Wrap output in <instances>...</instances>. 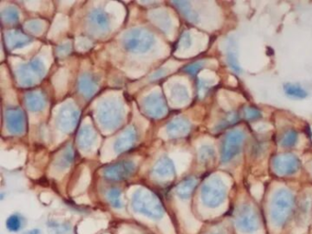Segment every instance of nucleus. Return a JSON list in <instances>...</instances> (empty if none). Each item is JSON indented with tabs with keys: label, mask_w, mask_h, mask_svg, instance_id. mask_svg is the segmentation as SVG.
Wrapping results in <instances>:
<instances>
[{
	"label": "nucleus",
	"mask_w": 312,
	"mask_h": 234,
	"mask_svg": "<svg viewBox=\"0 0 312 234\" xmlns=\"http://www.w3.org/2000/svg\"><path fill=\"white\" fill-rule=\"evenodd\" d=\"M238 116L236 113H230L225 119V122H223L222 127H226L228 125H233L235 122L238 121Z\"/></svg>",
	"instance_id": "15"
},
{
	"label": "nucleus",
	"mask_w": 312,
	"mask_h": 234,
	"mask_svg": "<svg viewBox=\"0 0 312 234\" xmlns=\"http://www.w3.org/2000/svg\"><path fill=\"white\" fill-rule=\"evenodd\" d=\"M244 117L249 121H257L262 117V113L255 106H247L244 109Z\"/></svg>",
	"instance_id": "14"
},
{
	"label": "nucleus",
	"mask_w": 312,
	"mask_h": 234,
	"mask_svg": "<svg viewBox=\"0 0 312 234\" xmlns=\"http://www.w3.org/2000/svg\"><path fill=\"white\" fill-rule=\"evenodd\" d=\"M134 171L132 164H121L110 167L104 171V175L109 180H125Z\"/></svg>",
	"instance_id": "7"
},
{
	"label": "nucleus",
	"mask_w": 312,
	"mask_h": 234,
	"mask_svg": "<svg viewBox=\"0 0 312 234\" xmlns=\"http://www.w3.org/2000/svg\"><path fill=\"white\" fill-rule=\"evenodd\" d=\"M227 63L229 64L230 68H232V70L240 73L241 72V67L240 64L238 63V57H237V52H236V47L234 44V41L229 42L228 47H227Z\"/></svg>",
	"instance_id": "8"
},
{
	"label": "nucleus",
	"mask_w": 312,
	"mask_h": 234,
	"mask_svg": "<svg viewBox=\"0 0 312 234\" xmlns=\"http://www.w3.org/2000/svg\"><path fill=\"white\" fill-rule=\"evenodd\" d=\"M299 167L300 162L293 154H281L274 157V170L279 176L293 175L299 169Z\"/></svg>",
	"instance_id": "5"
},
{
	"label": "nucleus",
	"mask_w": 312,
	"mask_h": 234,
	"mask_svg": "<svg viewBox=\"0 0 312 234\" xmlns=\"http://www.w3.org/2000/svg\"><path fill=\"white\" fill-rule=\"evenodd\" d=\"M107 199L110 204L117 209H120L122 207V201H121V192L119 189L113 188L108 191L107 193Z\"/></svg>",
	"instance_id": "13"
},
{
	"label": "nucleus",
	"mask_w": 312,
	"mask_h": 234,
	"mask_svg": "<svg viewBox=\"0 0 312 234\" xmlns=\"http://www.w3.org/2000/svg\"><path fill=\"white\" fill-rule=\"evenodd\" d=\"M298 139V134L295 130H289L283 134L281 139V146L284 148H292L294 147Z\"/></svg>",
	"instance_id": "12"
},
{
	"label": "nucleus",
	"mask_w": 312,
	"mask_h": 234,
	"mask_svg": "<svg viewBox=\"0 0 312 234\" xmlns=\"http://www.w3.org/2000/svg\"><path fill=\"white\" fill-rule=\"evenodd\" d=\"M294 206V197L288 189H279L272 200V217L278 223L288 219Z\"/></svg>",
	"instance_id": "2"
},
{
	"label": "nucleus",
	"mask_w": 312,
	"mask_h": 234,
	"mask_svg": "<svg viewBox=\"0 0 312 234\" xmlns=\"http://www.w3.org/2000/svg\"><path fill=\"white\" fill-rule=\"evenodd\" d=\"M40 234V232H39V230H37V229H33V230H31V231H28V232H26L25 234Z\"/></svg>",
	"instance_id": "18"
},
{
	"label": "nucleus",
	"mask_w": 312,
	"mask_h": 234,
	"mask_svg": "<svg viewBox=\"0 0 312 234\" xmlns=\"http://www.w3.org/2000/svg\"><path fill=\"white\" fill-rule=\"evenodd\" d=\"M244 141V133L240 129H235L227 134L223 142L221 159L223 163H228L237 156Z\"/></svg>",
	"instance_id": "4"
},
{
	"label": "nucleus",
	"mask_w": 312,
	"mask_h": 234,
	"mask_svg": "<svg viewBox=\"0 0 312 234\" xmlns=\"http://www.w3.org/2000/svg\"><path fill=\"white\" fill-rule=\"evenodd\" d=\"M284 91L289 97L294 99H304L308 96L304 88L295 84H286L284 85Z\"/></svg>",
	"instance_id": "9"
},
{
	"label": "nucleus",
	"mask_w": 312,
	"mask_h": 234,
	"mask_svg": "<svg viewBox=\"0 0 312 234\" xmlns=\"http://www.w3.org/2000/svg\"><path fill=\"white\" fill-rule=\"evenodd\" d=\"M134 210L148 218L159 219L164 215V207L156 196L148 191H138L133 198Z\"/></svg>",
	"instance_id": "1"
},
{
	"label": "nucleus",
	"mask_w": 312,
	"mask_h": 234,
	"mask_svg": "<svg viewBox=\"0 0 312 234\" xmlns=\"http://www.w3.org/2000/svg\"><path fill=\"white\" fill-rule=\"evenodd\" d=\"M203 155H202V157L203 159H210L211 157L213 156V154H214V151L213 149L210 148V147H206L205 149H203Z\"/></svg>",
	"instance_id": "16"
},
{
	"label": "nucleus",
	"mask_w": 312,
	"mask_h": 234,
	"mask_svg": "<svg viewBox=\"0 0 312 234\" xmlns=\"http://www.w3.org/2000/svg\"><path fill=\"white\" fill-rule=\"evenodd\" d=\"M236 222L243 231L252 232L258 227V213L250 206H243L237 213Z\"/></svg>",
	"instance_id": "6"
},
{
	"label": "nucleus",
	"mask_w": 312,
	"mask_h": 234,
	"mask_svg": "<svg viewBox=\"0 0 312 234\" xmlns=\"http://www.w3.org/2000/svg\"><path fill=\"white\" fill-rule=\"evenodd\" d=\"M227 188L225 183L218 178H213L203 185L202 199L206 206L215 208L225 200Z\"/></svg>",
	"instance_id": "3"
},
{
	"label": "nucleus",
	"mask_w": 312,
	"mask_h": 234,
	"mask_svg": "<svg viewBox=\"0 0 312 234\" xmlns=\"http://www.w3.org/2000/svg\"><path fill=\"white\" fill-rule=\"evenodd\" d=\"M23 224L22 217L18 214H13L8 217L6 225L8 231L11 233H17L21 230Z\"/></svg>",
	"instance_id": "10"
},
{
	"label": "nucleus",
	"mask_w": 312,
	"mask_h": 234,
	"mask_svg": "<svg viewBox=\"0 0 312 234\" xmlns=\"http://www.w3.org/2000/svg\"><path fill=\"white\" fill-rule=\"evenodd\" d=\"M203 63H196L194 64H192L191 66L189 67L188 70L191 72V73H196L198 70H200L202 67H203Z\"/></svg>",
	"instance_id": "17"
},
{
	"label": "nucleus",
	"mask_w": 312,
	"mask_h": 234,
	"mask_svg": "<svg viewBox=\"0 0 312 234\" xmlns=\"http://www.w3.org/2000/svg\"><path fill=\"white\" fill-rule=\"evenodd\" d=\"M195 186L196 180L193 179H190L184 181L183 183H181V185L178 188V195L182 199H187L192 193Z\"/></svg>",
	"instance_id": "11"
}]
</instances>
